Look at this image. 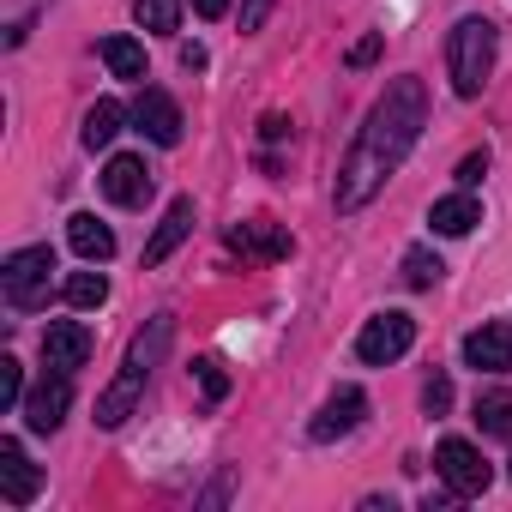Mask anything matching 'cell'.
<instances>
[{
	"instance_id": "1",
	"label": "cell",
	"mask_w": 512,
	"mask_h": 512,
	"mask_svg": "<svg viewBox=\"0 0 512 512\" xmlns=\"http://www.w3.org/2000/svg\"><path fill=\"white\" fill-rule=\"evenodd\" d=\"M422 127H428V91H422V79H392L386 97L368 109V121H362L344 169H338V193H332L338 211H362L398 175V163L416 151Z\"/></svg>"
},
{
	"instance_id": "2",
	"label": "cell",
	"mask_w": 512,
	"mask_h": 512,
	"mask_svg": "<svg viewBox=\"0 0 512 512\" xmlns=\"http://www.w3.org/2000/svg\"><path fill=\"white\" fill-rule=\"evenodd\" d=\"M169 338H175V320H169V314L145 320V332H139V338L127 344V356H121V374H115V386L97 398V428H121V422L133 416V404L145 398V380H151V368L163 362Z\"/></svg>"
},
{
	"instance_id": "3",
	"label": "cell",
	"mask_w": 512,
	"mask_h": 512,
	"mask_svg": "<svg viewBox=\"0 0 512 512\" xmlns=\"http://www.w3.org/2000/svg\"><path fill=\"white\" fill-rule=\"evenodd\" d=\"M494 25L488 19H458L452 25V37H446V73H452V91L458 97H482V85H488V73H494Z\"/></svg>"
},
{
	"instance_id": "4",
	"label": "cell",
	"mask_w": 512,
	"mask_h": 512,
	"mask_svg": "<svg viewBox=\"0 0 512 512\" xmlns=\"http://www.w3.org/2000/svg\"><path fill=\"white\" fill-rule=\"evenodd\" d=\"M49 272H55V247H19L0 266V290H7V308L31 314L49 302Z\"/></svg>"
},
{
	"instance_id": "5",
	"label": "cell",
	"mask_w": 512,
	"mask_h": 512,
	"mask_svg": "<svg viewBox=\"0 0 512 512\" xmlns=\"http://www.w3.org/2000/svg\"><path fill=\"white\" fill-rule=\"evenodd\" d=\"M434 470H440L446 494H458V500H476V494L488 488V464H482V452H476L470 440H458V434L434 446Z\"/></svg>"
},
{
	"instance_id": "6",
	"label": "cell",
	"mask_w": 512,
	"mask_h": 512,
	"mask_svg": "<svg viewBox=\"0 0 512 512\" xmlns=\"http://www.w3.org/2000/svg\"><path fill=\"white\" fill-rule=\"evenodd\" d=\"M410 344H416V320L392 308V314H374V320L362 326V338H356V356H362L368 368H386V362H398Z\"/></svg>"
},
{
	"instance_id": "7",
	"label": "cell",
	"mask_w": 512,
	"mask_h": 512,
	"mask_svg": "<svg viewBox=\"0 0 512 512\" xmlns=\"http://www.w3.org/2000/svg\"><path fill=\"white\" fill-rule=\"evenodd\" d=\"M67 410H73V374L49 368V374L31 386V398H25V422H31V434H55V428L67 422Z\"/></svg>"
},
{
	"instance_id": "8",
	"label": "cell",
	"mask_w": 512,
	"mask_h": 512,
	"mask_svg": "<svg viewBox=\"0 0 512 512\" xmlns=\"http://www.w3.org/2000/svg\"><path fill=\"white\" fill-rule=\"evenodd\" d=\"M229 253H241V260H290L296 253V235L278 229L272 217H247L229 229Z\"/></svg>"
},
{
	"instance_id": "9",
	"label": "cell",
	"mask_w": 512,
	"mask_h": 512,
	"mask_svg": "<svg viewBox=\"0 0 512 512\" xmlns=\"http://www.w3.org/2000/svg\"><path fill=\"white\" fill-rule=\"evenodd\" d=\"M464 368L476 374H512V326L506 320H488L464 338Z\"/></svg>"
},
{
	"instance_id": "10",
	"label": "cell",
	"mask_w": 512,
	"mask_h": 512,
	"mask_svg": "<svg viewBox=\"0 0 512 512\" xmlns=\"http://www.w3.org/2000/svg\"><path fill=\"white\" fill-rule=\"evenodd\" d=\"M43 488V470L31 464V452L19 440H0V494H7L13 506H31Z\"/></svg>"
},
{
	"instance_id": "11",
	"label": "cell",
	"mask_w": 512,
	"mask_h": 512,
	"mask_svg": "<svg viewBox=\"0 0 512 512\" xmlns=\"http://www.w3.org/2000/svg\"><path fill=\"white\" fill-rule=\"evenodd\" d=\"M133 121H139V133H145L151 145H181V109H175L169 91H139Z\"/></svg>"
},
{
	"instance_id": "12",
	"label": "cell",
	"mask_w": 512,
	"mask_h": 512,
	"mask_svg": "<svg viewBox=\"0 0 512 512\" xmlns=\"http://www.w3.org/2000/svg\"><path fill=\"white\" fill-rule=\"evenodd\" d=\"M85 362H91V332H85L79 320H55V326L43 332V368L73 374V368H85Z\"/></svg>"
},
{
	"instance_id": "13",
	"label": "cell",
	"mask_w": 512,
	"mask_h": 512,
	"mask_svg": "<svg viewBox=\"0 0 512 512\" xmlns=\"http://www.w3.org/2000/svg\"><path fill=\"white\" fill-rule=\"evenodd\" d=\"M103 193H109L115 205H145V199H151V169H145V157H109Z\"/></svg>"
},
{
	"instance_id": "14",
	"label": "cell",
	"mask_w": 512,
	"mask_h": 512,
	"mask_svg": "<svg viewBox=\"0 0 512 512\" xmlns=\"http://www.w3.org/2000/svg\"><path fill=\"white\" fill-rule=\"evenodd\" d=\"M362 410H368V398H362L356 386H344V392H338V398H332V404H326V410H320L314 422H308V434H314V440L326 446V440H338V434H350V428L362 422Z\"/></svg>"
},
{
	"instance_id": "15",
	"label": "cell",
	"mask_w": 512,
	"mask_h": 512,
	"mask_svg": "<svg viewBox=\"0 0 512 512\" xmlns=\"http://www.w3.org/2000/svg\"><path fill=\"white\" fill-rule=\"evenodd\" d=\"M187 229H193V199H175L169 211H163V223H157V235L145 241V266H163L169 253L187 241Z\"/></svg>"
},
{
	"instance_id": "16",
	"label": "cell",
	"mask_w": 512,
	"mask_h": 512,
	"mask_svg": "<svg viewBox=\"0 0 512 512\" xmlns=\"http://www.w3.org/2000/svg\"><path fill=\"white\" fill-rule=\"evenodd\" d=\"M67 241H73V253H79L85 266H103V260H115V229H109V223H97L91 211L67 223Z\"/></svg>"
},
{
	"instance_id": "17",
	"label": "cell",
	"mask_w": 512,
	"mask_h": 512,
	"mask_svg": "<svg viewBox=\"0 0 512 512\" xmlns=\"http://www.w3.org/2000/svg\"><path fill=\"white\" fill-rule=\"evenodd\" d=\"M428 223H434V235H470V229L482 223V205H476L470 193H446V199H434Z\"/></svg>"
},
{
	"instance_id": "18",
	"label": "cell",
	"mask_w": 512,
	"mask_h": 512,
	"mask_svg": "<svg viewBox=\"0 0 512 512\" xmlns=\"http://www.w3.org/2000/svg\"><path fill=\"white\" fill-rule=\"evenodd\" d=\"M103 67L115 79H145V43L133 37H103Z\"/></svg>"
},
{
	"instance_id": "19",
	"label": "cell",
	"mask_w": 512,
	"mask_h": 512,
	"mask_svg": "<svg viewBox=\"0 0 512 512\" xmlns=\"http://www.w3.org/2000/svg\"><path fill=\"white\" fill-rule=\"evenodd\" d=\"M115 133H121V103H109V97H103V103H91V109H85V127H79L85 151H103Z\"/></svg>"
},
{
	"instance_id": "20",
	"label": "cell",
	"mask_w": 512,
	"mask_h": 512,
	"mask_svg": "<svg viewBox=\"0 0 512 512\" xmlns=\"http://www.w3.org/2000/svg\"><path fill=\"white\" fill-rule=\"evenodd\" d=\"M476 428L494 440H512V392H488L476 398Z\"/></svg>"
},
{
	"instance_id": "21",
	"label": "cell",
	"mask_w": 512,
	"mask_h": 512,
	"mask_svg": "<svg viewBox=\"0 0 512 512\" xmlns=\"http://www.w3.org/2000/svg\"><path fill=\"white\" fill-rule=\"evenodd\" d=\"M133 19H139V31L169 37V31L181 25V0H133Z\"/></svg>"
},
{
	"instance_id": "22",
	"label": "cell",
	"mask_w": 512,
	"mask_h": 512,
	"mask_svg": "<svg viewBox=\"0 0 512 512\" xmlns=\"http://www.w3.org/2000/svg\"><path fill=\"white\" fill-rule=\"evenodd\" d=\"M61 296H67L73 308H103V302H109V278H103L97 266H91V272H73Z\"/></svg>"
},
{
	"instance_id": "23",
	"label": "cell",
	"mask_w": 512,
	"mask_h": 512,
	"mask_svg": "<svg viewBox=\"0 0 512 512\" xmlns=\"http://www.w3.org/2000/svg\"><path fill=\"white\" fill-rule=\"evenodd\" d=\"M440 272H446V266H440V253H428V247H410V253H404V284H410V290L440 284Z\"/></svg>"
},
{
	"instance_id": "24",
	"label": "cell",
	"mask_w": 512,
	"mask_h": 512,
	"mask_svg": "<svg viewBox=\"0 0 512 512\" xmlns=\"http://www.w3.org/2000/svg\"><path fill=\"white\" fill-rule=\"evenodd\" d=\"M25 404V368L13 356H0V410H19Z\"/></svg>"
},
{
	"instance_id": "25",
	"label": "cell",
	"mask_w": 512,
	"mask_h": 512,
	"mask_svg": "<svg viewBox=\"0 0 512 512\" xmlns=\"http://www.w3.org/2000/svg\"><path fill=\"white\" fill-rule=\"evenodd\" d=\"M193 374H199V386H205V398H211V404L229 392V374H223V362H217V356H199V362H193Z\"/></svg>"
},
{
	"instance_id": "26",
	"label": "cell",
	"mask_w": 512,
	"mask_h": 512,
	"mask_svg": "<svg viewBox=\"0 0 512 512\" xmlns=\"http://www.w3.org/2000/svg\"><path fill=\"white\" fill-rule=\"evenodd\" d=\"M422 404H428V416L452 410V380H446V374H428V386H422Z\"/></svg>"
},
{
	"instance_id": "27",
	"label": "cell",
	"mask_w": 512,
	"mask_h": 512,
	"mask_svg": "<svg viewBox=\"0 0 512 512\" xmlns=\"http://www.w3.org/2000/svg\"><path fill=\"white\" fill-rule=\"evenodd\" d=\"M482 175H488V151H470V157L458 163V181H464V187H476Z\"/></svg>"
},
{
	"instance_id": "28",
	"label": "cell",
	"mask_w": 512,
	"mask_h": 512,
	"mask_svg": "<svg viewBox=\"0 0 512 512\" xmlns=\"http://www.w3.org/2000/svg\"><path fill=\"white\" fill-rule=\"evenodd\" d=\"M272 19V0H247V7H241V31H260Z\"/></svg>"
},
{
	"instance_id": "29",
	"label": "cell",
	"mask_w": 512,
	"mask_h": 512,
	"mask_svg": "<svg viewBox=\"0 0 512 512\" xmlns=\"http://www.w3.org/2000/svg\"><path fill=\"white\" fill-rule=\"evenodd\" d=\"M374 55H380V37H362V43H356V49H350V67H368V61H374Z\"/></svg>"
},
{
	"instance_id": "30",
	"label": "cell",
	"mask_w": 512,
	"mask_h": 512,
	"mask_svg": "<svg viewBox=\"0 0 512 512\" xmlns=\"http://www.w3.org/2000/svg\"><path fill=\"white\" fill-rule=\"evenodd\" d=\"M193 13H199V19H223V13H229V0H193Z\"/></svg>"
},
{
	"instance_id": "31",
	"label": "cell",
	"mask_w": 512,
	"mask_h": 512,
	"mask_svg": "<svg viewBox=\"0 0 512 512\" xmlns=\"http://www.w3.org/2000/svg\"><path fill=\"white\" fill-rule=\"evenodd\" d=\"M181 67H187V73H199V67H205V49H199V43H187V49H181Z\"/></svg>"
},
{
	"instance_id": "32",
	"label": "cell",
	"mask_w": 512,
	"mask_h": 512,
	"mask_svg": "<svg viewBox=\"0 0 512 512\" xmlns=\"http://www.w3.org/2000/svg\"><path fill=\"white\" fill-rule=\"evenodd\" d=\"M506 476H512V470H506Z\"/></svg>"
}]
</instances>
